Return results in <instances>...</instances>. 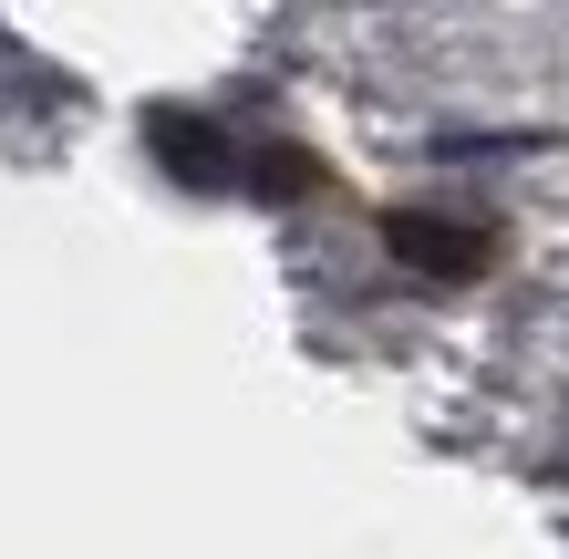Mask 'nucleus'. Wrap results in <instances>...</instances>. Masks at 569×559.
Returning <instances> with one entry per match:
<instances>
[{
  "label": "nucleus",
  "mask_w": 569,
  "mask_h": 559,
  "mask_svg": "<svg viewBox=\"0 0 569 559\" xmlns=\"http://www.w3.org/2000/svg\"><path fill=\"white\" fill-rule=\"evenodd\" d=\"M393 249L415 259V270H477L487 239H456V228H425V218H393Z\"/></svg>",
  "instance_id": "1"
}]
</instances>
